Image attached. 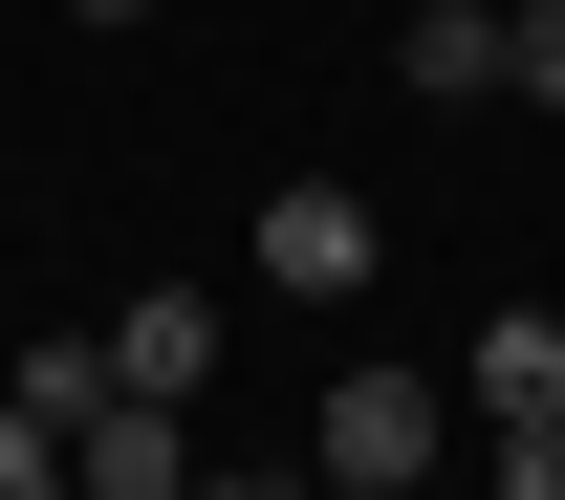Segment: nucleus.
<instances>
[{"mask_svg": "<svg viewBox=\"0 0 565 500\" xmlns=\"http://www.w3.org/2000/svg\"><path fill=\"white\" fill-rule=\"evenodd\" d=\"M392 87H414V109H479L500 87V0H414V22H392Z\"/></svg>", "mask_w": 565, "mask_h": 500, "instance_id": "39448f33", "label": "nucleus"}, {"mask_svg": "<svg viewBox=\"0 0 565 500\" xmlns=\"http://www.w3.org/2000/svg\"><path fill=\"white\" fill-rule=\"evenodd\" d=\"M66 22H152V0H66Z\"/></svg>", "mask_w": 565, "mask_h": 500, "instance_id": "9b49d317", "label": "nucleus"}, {"mask_svg": "<svg viewBox=\"0 0 565 500\" xmlns=\"http://www.w3.org/2000/svg\"><path fill=\"white\" fill-rule=\"evenodd\" d=\"M217 370V284H131L109 305V392H196Z\"/></svg>", "mask_w": 565, "mask_h": 500, "instance_id": "20e7f679", "label": "nucleus"}, {"mask_svg": "<svg viewBox=\"0 0 565 500\" xmlns=\"http://www.w3.org/2000/svg\"><path fill=\"white\" fill-rule=\"evenodd\" d=\"M0 500H66V435L22 414V392H0Z\"/></svg>", "mask_w": 565, "mask_h": 500, "instance_id": "1a4fd4ad", "label": "nucleus"}, {"mask_svg": "<svg viewBox=\"0 0 565 500\" xmlns=\"http://www.w3.org/2000/svg\"><path fill=\"white\" fill-rule=\"evenodd\" d=\"M66 500H196V435H174V392H109V414L66 435Z\"/></svg>", "mask_w": 565, "mask_h": 500, "instance_id": "f03ea898", "label": "nucleus"}, {"mask_svg": "<svg viewBox=\"0 0 565 500\" xmlns=\"http://www.w3.org/2000/svg\"><path fill=\"white\" fill-rule=\"evenodd\" d=\"M500 500H565V414H500Z\"/></svg>", "mask_w": 565, "mask_h": 500, "instance_id": "9d476101", "label": "nucleus"}, {"mask_svg": "<svg viewBox=\"0 0 565 500\" xmlns=\"http://www.w3.org/2000/svg\"><path fill=\"white\" fill-rule=\"evenodd\" d=\"M262 284H282V305H349V284H370V196H327V174L262 196Z\"/></svg>", "mask_w": 565, "mask_h": 500, "instance_id": "7ed1b4c3", "label": "nucleus"}, {"mask_svg": "<svg viewBox=\"0 0 565 500\" xmlns=\"http://www.w3.org/2000/svg\"><path fill=\"white\" fill-rule=\"evenodd\" d=\"M435 435H457V392H435V370H327V479H392V500H414Z\"/></svg>", "mask_w": 565, "mask_h": 500, "instance_id": "f257e3e1", "label": "nucleus"}, {"mask_svg": "<svg viewBox=\"0 0 565 500\" xmlns=\"http://www.w3.org/2000/svg\"><path fill=\"white\" fill-rule=\"evenodd\" d=\"M305 500H392V479H305Z\"/></svg>", "mask_w": 565, "mask_h": 500, "instance_id": "f8f14e48", "label": "nucleus"}, {"mask_svg": "<svg viewBox=\"0 0 565 500\" xmlns=\"http://www.w3.org/2000/svg\"><path fill=\"white\" fill-rule=\"evenodd\" d=\"M479 414H565V305H479Z\"/></svg>", "mask_w": 565, "mask_h": 500, "instance_id": "423d86ee", "label": "nucleus"}, {"mask_svg": "<svg viewBox=\"0 0 565 500\" xmlns=\"http://www.w3.org/2000/svg\"><path fill=\"white\" fill-rule=\"evenodd\" d=\"M500 87H522V109H565V0H500Z\"/></svg>", "mask_w": 565, "mask_h": 500, "instance_id": "6e6552de", "label": "nucleus"}, {"mask_svg": "<svg viewBox=\"0 0 565 500\" xmlns=\"http://www.w3.org/2000/svg\"><path fill=\"white\" fill-rule=\"evenodd\" d=\"M0 392H22V414H44V435H87V414H109V327H44V349L0 370Z\"/></svg>", "mask_w": 565, "mask_h": 500, "instance_id": "0eeeda50", "label": "nucleus"}]
</instances>
